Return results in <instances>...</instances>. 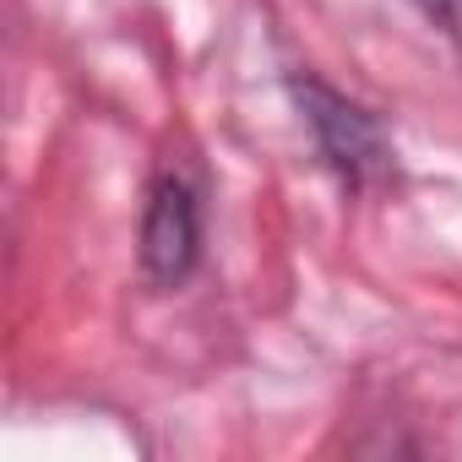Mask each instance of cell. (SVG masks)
Segmentation results:
<instances>
[{"label": "cell", "instance_id": "obj_1", "mask_svg": "<svg viewBox=\"0 0 462 462\" xmlns=\"http://www.w3.org/2000/svg\"><path fill=\"white\" fill-rule=\"evenodd\" d=\"M289 88H294V104H300L310 136H316L321 163L343 180V190L370 196V190H381V185L397 180V152H392L381 120H375L365 104H354L348 93L327 88V82L310 77V71L294 77Z\"/></svg>", "mask_w": 462, "mask_h": 462}, {"label": "cell", "instance_id": "obj_2", "mask_svg": "<svg viewBox=\"0 0 462 462\" xmlns=\"http://www.w3.org/2000/svg\"><path fill=\"white\" fill-rule=\"evenodd\" d=\"M142 278L169 294L180 289L196 262H201V190L185 169L163 163L147 185V207H142Z\"/></svg>", "mask_w": 462, "mask_h": 462}, {"label": "cell", "instance_id": "obj_3", "mask_svg": "<svg viewBox=\"0 0 462 462\" xmlns=\"http://www.w3.org/2000/svg\"><path fill=\"white\" fill-rule=\"evenodd\" d=\"M408 6H419V12L462 50V0H408Z\"/></svg>", "mask_w": 462, "mask_h": 462}]
</instances>
